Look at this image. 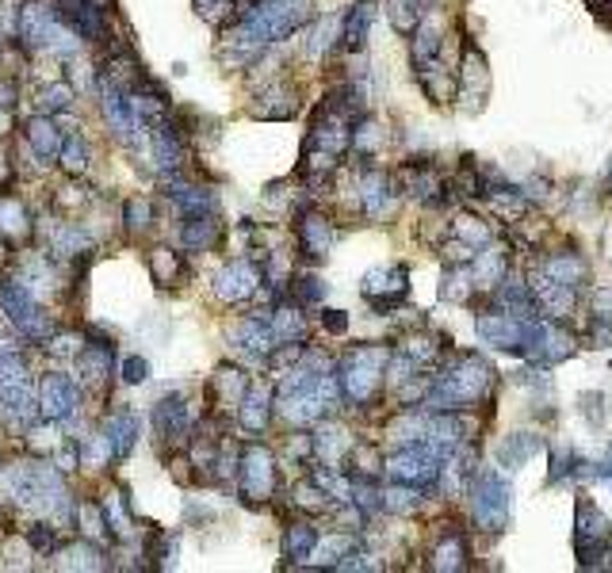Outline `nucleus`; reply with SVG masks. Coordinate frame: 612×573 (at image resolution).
I'll return each instance as SVG.
<instances>
[{"mask_svg":"<svg viewBox=\"0 0 612 573\" xmlns=\"http://www.w3.org/2000/svg\"><path fill=\"white\" fill-rule=\"evenodd\" d=\"M12 127H16L12 107H0V142H4V138H12Z\"/></svg>","mask_w":612,"mask_h":573,"instance_id":"57","label":"nucleus"},{"mask_svg":"<svg viewBox=\"0 0 612 573\" xmlns=\"http://www.w3.org/2000/svg\"><path fill=\"white\" fill-rule=\"evenodd\" d=\"M23 142H27V149H31L43 165H50V161H58V149L66 142V134L58 130L54 115H39V111H35V115L23 123Z\"/></svg>","mask_w":612,"mask_h":573,"instance_id":"24","label":"nucleus"},{"mask_svg":"<svg viewBox=\"0 0 612 573\" xmlns=\"http://www.w3.org/2000/svg\"><path fill=\"white\" fill-rule=\"evenodd\" d=\"M467 566V539L459 531H448L433 551V570H463Z\"/></svg>","mask_w":612,"mask_h":573,"instance_id":"44","label":"nucleus"},{"mask_svg":"<svg viewBox=\"0 0 612 573\" xmlns=\"http://www.w3.org/2000/svg\"><path fill=\"white\" fill-rule=\"evenodd\" d=\"M23 539H27V547L39 554V558H46V554H54L58 547H62V543H58V528H54L50 520H35V524H27Z\"/></svg>","mask_w":612,"mask_h":573,"instance_id":"50","label":"nucleus"},{"mask_svg":"<svg viewBox=\"0 0 612 573\" xmlns=\"http://www.w3.org/2000/svg\"><path fill=\"white\" fill-rule=\"evenodd\" d=\"M73 528L81 531V539L100 543V547H108L111 539H115L108 516H104V505H100L96 497H81V501L73 505Z\"/></svg>","mask_w":612,"mask_h":573,"instance_id":"27","label":"nucleus"},{"mask_svg":"<svg viewBox=\"0 0 612 573\" xmlns=\"http://www.w3.org/2000/svg\"><path fill=\"white\" fill-rule=\"evenodd\" d=\"M540 447H544L540 436H532V432H513V436L502 440V447H498V463L509 470H521Z\"/></svg>","mask_w":612,"mask_h":573,"instance_id":"39","label":"nucleus"},{"mask_svg":"<svg viewBox=\"0 0 612 573\" xmlns=\"http://www.w3.org/2000/svg\"><path fill=\"white\" fill-rule=\"evenodd\" d=\"M383 138H387V134H383V127L375 123L372 115H360V119H352V146L349 149L356 153V157H364V161H368L375 149L383 146Z\"/></svg>","mask_w":612,"mask_h":573,"instance_id":"41","label":"nucleus"},{"mask_svg":"<svg viewBox=\"0 0 612 573\" xmlns=\"http://www.w3.org/2000/svg\"><path fill=\"white\" fill-rule=\"evenodd\" d=\"M287 291H291V302H299L303 310H310V306H322V298H326V283L318 276H295L291 283H287Z\"/></svg>","mask_w":612,"mask_h":573,"instance_id":"49","label":"nucleus"},{"mask_svg":"<svg viewBox=\"0 0 612 573\" xmlns=\"http://www.w3.org/2000/svg\"><path fill=\"white\" fill-rule=\"evenodd\" d=\"M0 318L16 329V337L31 340V344H43L50 333H58V325L39 306V298L31 295L12 272L0 279Z\"/></svg>","mask_w":612,"mask_h":573,"instance_id":"5","label":"nucleus"},{"mask_svg":"<svg viewBox=\"0 0 612 573\" xmlns=\"http://www.w3.org/2000/svg\"><path fill=\"white\" fill-rule=\"evenodd\" d=\"M12 276L20 279L23 287L31 291V295H50V291H58L62 283H58V260L50 253H39V249H20V260L12 264Z\"/></svg>","mask_w":612,"mask_h":573,"instance_id":"18","label":"nucleus"},{"mask_svg":"<svg viewBox=\"0 0 612 573\" xmlns=\"http://www.w3.org/2000/svg\"><path fill=\"white\" fill-rule=\"evenodd\" d=\"M387 363L391 348L387 344H356L337 363V382H341V398L356 409L372 405L387 382Z\"/></svg>","mask_w":612,"mask_h":573,"instance_id":"3","label":"nucleus"},{"mask_svg":"<svg viewBox=\"0 0 612 573\" xmlns=\"http://www.w3.org/2000/svg\"><path fill=\"white\" fill-rule=\"evenodd\" d=\"M230 344L238 348L245 360H257V363H268L272 348H276V337L268 329V318H241L230 333Z\"/></svg>","mask_w":612,"mask_h":573,"instance_id":"21","label":"nucleus"},{"mask_svg":"<svg viewBox=\"0 0 612 573\" xmlns=\"http://www.w3.org/2000/svg\"><path fill=\"white\" fill-rule=\"evenodd\" d=\"M35 390H39V417L43 421L62 425V421H73L81 413V382H77V375L50 371V375L35 382Z\"/></svg>","mask_w":612,"mask_h":573,"instance_id":"11","label":"nucleus"},{"mask_svg":"<svg viewBox=\"0 0 612 573\" xmlns=\"http://www.w3.org/2000/svg\"><path fill=\"white\" fill-rule=\"evenodd\" d=\"M387 16H391L394 31L414 35V27L421 23V0H387Z\"/></svg>","mask_w":612,"mask_h":573,"instance_id":"52","label":"nucleus"},{"mask_svg":"<svg viewBox=\"0 0 612 573\" xmlns=\"http://www.w3.org/2000/svg\"><path fill=\"white\" fill-rule=\"evenodd\" d=\"M119 379L127 382V386H142V382L150 379V363L142 360V356H127V360L119 363Z\"/></svg>","mask_w":612,"mask_h":573,"instance_id":"54","label":"nucleus"},{"mask_svg":"<svg viewBox=\"0 0 612 573\" xmlns=\"http://www.w3.org/2000/svg\"><path fill=\"white\" fill-rule=\"evenodd\" d=\"M0 237L12 245V249H23L31 237H35V222H31V211L20 195L4 191L0 195Z\"/></svg>","mask_w":612,"mask_h":573,"instance_id":"23","label":"nucleus"},{"mask_svg":"<svg viewBox=\"0 0 612 573\" xmlns=\"http://www.w3.org/2000/svg\"><path fill=\"white\" fill-rule=\"evenodd\" d=\"M123 226L131 237H142L153 230V199L150 195H131L123 203Z\"/></svg>","mask_w":612,"mask_h":573,"instance_id":"42","label":"nucleus"},{"mask_svg":"<svg viewBox=\"0 0 612 573\" xmlns=\"http://www.w3.org/2000/svg\"><path fill=\"white\" fill-rule=\"evenodd\" d=\"M272 405H276V390L268 382L253 379L238 402V425L245 432H253V436H261L264 428H268V421H272Z\"/></svg>","mask_w":612,"mask_h":573,"instance_id":"22","label":"nucleus"},{"mask_svg":"<svg viewBox=\"0 0 612 573\" xmlns=\"http://www.w3.org/2000/svg\"><path fill=\"white\" fill-rule=\"evenodd\" d=\"M73 100H77V92L69 85V77H62V81H46V85H39V92H35V111H39V115H58V111H69Z\"/></svg>","mask_w":612,"mask_h":573,"instance_id":"40","label":"nucleus"},{"mask_svg":"<svg viewBox=\"0 0 612 573\" xmlns=\"http://www.w3.org/2000/svg\"><path fill=\"white\" fill-rule=\"evenodd\" d=\"M398 188L421 199V203H429V207H440V203H448L452 184L444 180V172L433 161H410L406 169L398 172Z\"/></svg>","mask_w":612,"mask_h":573,"instance_id":"17","label":"nucleus"},{"mask_svg":"<svg viewBox=\"0 0 612 573\" xmlns=\"http://www.w3.org/2000/svg\"><path fill=\"white\" fill-rule=\"evenodd\" d=\"M574 554H578V566L586 570L605 566V554H609V520L586 493L574 505Z\"/></svg>","mask_w":612,"mask_h":573,"instance_id":"8","label":"nucleus"},{"mask_svg":"<svg viewBox=\"0 0 612 573\" xmlns=\"http://www.w3.org/2000/svg\"><path fill=\"white\" fill-rule=\"evenodd\" d=\"M582 459L570 451V455H563V459H555V467H551V482H559V478H567V474H582Z\"/></svg>","mask_w":612,"mask_h":573,"instance_id":"56","label":"nucleus"},{"mask_svg":"<svg viewBox=\"0 0 612 573\" xmlns=\"http://www.w3.org/2000/svg\"><path fill=\"white\" fill-rule=\"evenodd\" d=\"M364 298L375 314H391L410 295V268L406 264H379L364 276Z\"/></svg>","mask_w":612,"mask_h":573,"instance_id":"12","label":"nucleus"},{"mask_svg":"<svg viewBox=\"0 0 612 573\" xmlns=\"http://www.w3.org/2000/svg\"><path fill=\"white\" fill-rule=\"evenodd\" d=\"M597 474H601V478H612V444L605 447V455H601V467H597Z\"/></svg>","mask_w":612,"mask_h":573,"instance_id":"58","label":"nucleus"},{"mask_svg":"<svg viewBox=\"0 0 612 573\" xmlns=\"http://www.w3.org/2000/svg\"><path fill=\"white\" fill-rule=\"evenodd\" d=\"M467 497H471V520L475 528L486 535H502L513 516V486L502 470L475 467L471 482H467Z\"/></svg>","mask_w":612,"mask_h":573,"instance_id":"4","label":"nucleus"},{"mask_svg":"<svg viewBox=\"0 0 612 573\" xmlns=\"http://www.w3.org/2000/svg\"><path fill=\"white\" fill-rule=\"evenodd\" d=\"M421 4H440V0H421Z\"/></svg>","mask_w":612,"mask_h":573,"instance_id":"59","label":"nucleus"},{"mask_svg":"<svg viewBox=\"0 0 612 573\" xmlns=\"http://www.w3.org/2000/svg\"><path fill=\"white\" fill-rule=\"evenodd\" d=\"M92 199H96V195H92L85 184H73V180H69V184H62V188H58V195H54V203H58L62 211H81V207H88Z\"/></svg>","mask_w":612,"mask_h":573,"instance_id":"53","label":"nucleus"},{"mask_svg":"<svg viewBox=\"0 0 612 573\" xmlns=\"http://www.w3.org/2000/svg\"><path fill=\"white\" fill-rule=\"evenodd\" d=\"M54 554H62L66 558L69 570H108V558H104V551H100V543H88V539H81V543H73V547H58Z\"/></svg>","mask_w":612,"mask_h":573,"instance_id":"45","label":"nucleus"},{"mask_svg":"<svg viewBox=\"0 0 612 573\" xmlns=\"http://www.w3.org/2000/svg\"><path fill=\"white\" fill-rule=\"evenodd\" d=\"M192 8H196L199 20L211 23V27H230L241 16L238 0H192Z\"/></svg>","mask_w":612,"mask_h":573,"instance_id":"47","label":"nucleus"},{"mask_svg":"<svg viewBox=\"0 0 612 573\" xmlns=\"http://www.w3.org/2000/svg\"><path fill=\"white\" fill-rule=\"evenodd\" d=\"M490 92V69L482 50L475 43H463V58H459V100H467V111H482Z\"/></svg>","mask_w":612,"mask_h":573,"instance_id":"20","label":"nucleus"},{"mask_svg":"<svg viewBox=\"0 0 612 573\" xmlns=\"http://www.w3.org/2000/svg\"><path fill=\"white\" fill-rule=\"evenodd\" d=\"M494 367L479 352H448V360H440V371L429 379L425 390V409L433 413H459V409H475V405L490 402L494 394Z\"/></svg>","mask_w":612,"mask_h":573,"instance_id":"1","label":"nucleus"},{"mask_svg":"<svg viewBox=\"0 0 612 573\" xmlns=\"http://www.w3.org/2000/svg\"><path fill=\"white\" fill-rule=\"evenodd\" d=\"M153 432H157V447L176 451V447L192 444V432H196V413L184 390H169L165 398H157L153 405Z\"/></svg>","mask_w":612,"mask_h":573,"instance_id":"9","label":"nucleus"},{"mask_svg":"<svg viewBox=\"0 0 612 573\" xmlns=\"http://www.w3.org/2000/svg\"><path fill=\"white\" fill-rule=\"evenodd\" d=\"M448 234H452V249H459V253H463V264H467V260H475V253H479V249H486V245H490V237H494V234H490V226H486L482 218H475V214H459Z\"/></svg>","mask_w":612,"mask_h":573,"instance_id":"30","label":"nucleus"},{"mask_svg":"<svg viewBox=\"0 0 612 573\" xmlns=\"http://www.w3.org/2000/svg\"><path fill=\"white\" fill-rule=\"evenodd\" d=\"M525 360H532L536 367H551V363H563L567 356H574V337L559 325V318H540L532 314L525 325Z\"/></svg>","mask_w":612,"mask_h":573,"instance_id":"10","label":"nucleus"},{"mask_svg":"<svg viewBox=\"0 0 612 573\" xmlns=\"http://www.w3.org/2000/svg\"><path fill=\"white\" fill-rule=\"evenodd\" d=\"M280 486V470H276V455L264 444H245L238 459V489L241 501L261 509L272 501V493Z\"/></svg>","mask_w":612,"mask_h":573,"instance_id":"7","label":"nucleus"},{"mask_svg":"<svg viewBox=\"0 0 612 573\" xmlns=\"http://www.w3.org/2000/svg\"><path fill=\"white\" fill-rule=\"evenodd\" d=\"M219 241H222L219 211L184 214V226H180V249H184V253H211Z\"/></svg>","mask_w":612,"mask_h":573,"instance_id":"25","label":"nucleus"},{"mask_svg":"<svg viewBox=\"0 0 612 573\" xmlns=\"http://www.w3.org/2000/svg\"><path fill=\"white\" fill-rule=\"evenodd\" d=\"M421 505V486H406V482H394L383 489V509L387 512H414Z\"/></svg>","mask_w":612,"mask_h":573,"instance_id":"51","label":"nucleus"},{"mask_svg":"<svg viewBox=\"0 0 612 573\" xmlns=\"http://www.w3.org/2000/svg\"><path fill=\"white\" fill-rule=\"evenodd\" d=\"M104 432L111 436V444H115V455L119 459H127L138 444V417H134V409H115L108 421H104Z\"/></svg>","mask_w":612,"mask_h":573,"instance_id":"38","label":"nucleus"},{"mask_svg":"<svg viewBox=\"0 0 612 573\" xmlns=\"http://www.w3.org/2000/svg\"><path fill=\"white\" fill-rule=\"evenodd\" d=\"M291 505H295L299 512H310V516H314V512H329V509H333L329 493L318 486L314 478H303V482H295V486H291Z\"/></svg>","mask_w":612,"mask_h":573,"instance_id":"43","label":"nucleus"},{"mask_svg":"<svg viewBox=\"0 0 612 573\" xmlns=\"http://www.w3.org/2000/svg\"><path fill=\"white\" fill-rule=\"evenodd\" d=\"M92 249V234H88L85 226H77V222H58L54 230H50V245H46V253L54 256V260H62V264H73V260H81L88 256Z\"/></svg>","mask_w":612,"mask_h":573,"instance_id":"26","label":"nucleus"},{"mask_svg":"<svg viewBox=\"0 0 612 573\" xmlns=\"http://www.w3.org/2000/svg\"><path fill=\"white\" fill-rule=\"evenodd\" d=\"M398 180L383 169H364L360 172V184H356V199H360V211L372 222H383L394 214V203H398Z\"/></svg>","mask_w":612,"mask_h":573,"instance_id":"15","label":"nucleus"},{"mask_svg":"<svg viewBox=\"0 0 612 573\" xmlns=\"http://www.w3.org/2000/svg\"><path fill=\"white\" fill-rule=\"evenodd\" d=\"M58 165L69 172V176H85L88 172V142L85 134H77V130H69L62 149H58Z\"/></svg>","mask_w":612,"mask_h":573,"instance_id":"46","label":"nucleus"},{"mask_svg":"<svg viewBox=\"0 0 612 573\" xmlns=\"http://www.w3.org/2000/svg\"><path fill=\"white\" fill-rule=\"evenodd\" d=\"M318 528L310 524V520H291L284 528V558L287 566H306V558L314 554V547H318Z\"/></svg>","mask_w":612,"mask_h":573,"instance_id":"36","label":"nucleus"},{"mask_svg":"<svg viewBox=\"0 0 612 573\" xmlns=\"http://www.w3.org/2000/svg\"><path fill=\"white\" fill-rule=\"evenodd\" d=\"M268 329H272L276 344H306V337H310V325H306V314L299 302L276 306V310L268 314Z\"/></svg>","mask_w":612,"mask_h":573,"instance_id":"28","label":"nucleus"},{"mask_svg":"<svg viewBox=\"0 0 612 573\" xmlns=\"http://www.w3.org/2000/svg\"><path fill=\"white\" fill-rule=\"evenodd\" d=\"M192 272V264H188V256L169 249V245H153L150 249V276L157 287H180L184 279Z\"/></svg>","mask_w":612,"mask_h":573,"instance_id":"29","label":"nucleus"},{"mask_svg":"<svg viewBox=\"0 0 612 573\" xmlns=\"http://www.w3.org/2000/svg\"><path fill=\"white\" fill-rule=\"evenodd\" d=\"M77 459H81V467L92 470V474H100V470H108L111 463H119L115 444H111V436L104 428H96V432H88V436H77Z\"/></svg>","mask_w":612,"mask_h":573,"instance_id":"35","label":"nucleus"},{"mask_svg":"<svg viewBox=\"0 0 612 573\" xmlns=\"http://www.w3.org/2000/svg\"><path fill=\"white\" fill-rule=\"evenodd\" d=\"M322 329H326L329 337H345L349 333V314L345 310H322Z\"/></svg>","mask_w":612,"mask_h":573,"instance_id":"55","label":"nucleus"},{"mask_svg":"<svg viewBox=\"0 0 612 573\" xmlns=\"http://www.w3.org/2000/svg\"><path fill=\"white\" fill-rule=\"evenodd\" d=\"M261 264L253 256H241V260H230L215 272V295L226 302V306H245L253 302L257 291H261Z\"/></svg>","mask_w":612,"mask_h":573,"instance_id":"13","label":"nucleus"},{"mask_svg":"<svg viewBox=\"0 0 612 573\" xmlns=\"http://www.w3.org/2000/svg\"><path fill=\"white\" fill-rule=\"evenodd\" d=\"M310 440H314V459L326 463V467H341L345 455H349V447L356 444L341 425H322V421H318V432Z\"/></svg>","mask_w":612,"mask_h":573,"instance_id":"32","label":"nucleus"},{"mask_svg":"<svg viewBox=\"0 0 612 573\" xmlns=\"http://www.w3.org/2000/svg\"><path fill=\"white\" fill-rule=\"evenodd\" d=\"M249 382L253 379L241 367L222 363L219 371H215V379H211V402H215V409H238L241 394L249 390Z\"/></svg>","mask_w":612,"mask_h":573,"instance_id":"31","label":"nucleus"},{"mask_svg":"<svg viewBox=\"0 0 612 573\" xmlns=\"http://www.w3.org/2000/svg\"><path fill=\"white\" fill-rule=\"evenodd\" d=\"M352 547H356V539H352V535H345V528H341L337 535H329L326 543L318 539V547H314V554H310V558H318V566H333V570H337Z\"/></svg>","mask_w":612,"mask_h":573,"instance_id":"48","label":"nucleus"},{"mask_svg":"<svg viewBox=\"0 0 612 573\" xmlns=\"http://www.w3.org/2000/svg\"><path fill=\"white\" fill-rule=\"evenodd\" d=\"M590 283V264L578 253H547L532 272H528V291L547 318H570L578 306L582 287Z\"/></svg>","mask_w":612,"mask_h":573,"instance_id":"2","label":"nucleus"},{"mask_svg":"<svg viewBox=\"0 0 612 573\" xmlns=\"http://www.w3.org/2000/svg\"><path fill=\"white\" fill-rule=\"evenodd\" d=\"M337 241V226L326 211L318 207H303L295 214V245H299V256L310 260V264H322Z\"/></svg>","mask_w":612,"mask_h":573,"instance_id":"14","label":"nucleus"},{"mask_svg":"<svg viewBox=\"0 0 612 573\" xmlns=\"http://www.w3.org/2000/svg\"><path fill=\"white\" fill-rule=\"evenodd\" d=\"M525 325H528V318L502 314V310H486V314L475 321V333H479V340L486 348L521 356V352H525Z\"/></svg>","mask_w":612,"mask_h":573,"instance_id":"16","label":"nucleus"},{"mask_svg":"<svg viewBox=\"0 0 612 573\" xmlns=\"http://www.w3.org/2000/svg\"><path fill=\"white\" fill-rule=\"evenodd\" d=\"M100 505H104V516H108L111 531H115V539H131L134 535V505L131 497H127V486H115L108 497H100Z\"/></svg>","mask_w":612,"mask_h":573,"instance_id":"37","label":"nucleus"},{"mask_svg":"<svg viewBox=\"0 0 612 573\" xmlns=\"http://www.w3.org/2000/svg\"><path fill=\"white\" fill-rule=\"evenodd\" d=\"M111 363H115V344L100 333H88L85 348L77 352V382L88 390H100L111 375Z\"/></svg>","mask_w":612,"mask_h":573,"instance_id":"19","label":"nucleus"},{"mask_svg":"<svg viewBox=\"0 0 612 573\" xmlns=\"http://www.w3.org/2000/svg\"><path fill=\"white\" fill-rule=\"evenodd\" d=\"M448 451H440L437 444L429 440H414V444H398L383 459V474L391 482H406V486H433L440 478V467H444Z\"/></svg>","mask_w":612,"mask_h":573,"instance_id":"6","label":"nucleus"},{"mask_svg":"<svg viewBox=\"0 0 612 573\" xmlns=\"http://www.w3.org/2000/svg\"><path fill=\"white\" fill-rule=\"evenodd\" d=\"M299 111V88L295 85H272L264 88L261 96L253 100V115L257 119H291Z\"/></svg>","mask_w":612,"mask_h":573,"instance_id":"33","label":"nucleus"},{"mask_svg":"<svg viewBox=\"0 0 612 573\" xmlns=\"http://www.w3.org/2000/svg\"><path fill=\"white\" fill-rule=\"evenodd\" d=\"M372 20H375V4L372 0H356L349 8V16L341 20V46L349 54H360L368 46V31H372Z\"/></svg>","mask_w":612,"mask_h":573,"instance_id":"34","label":"nucleus"}]
</instances>
